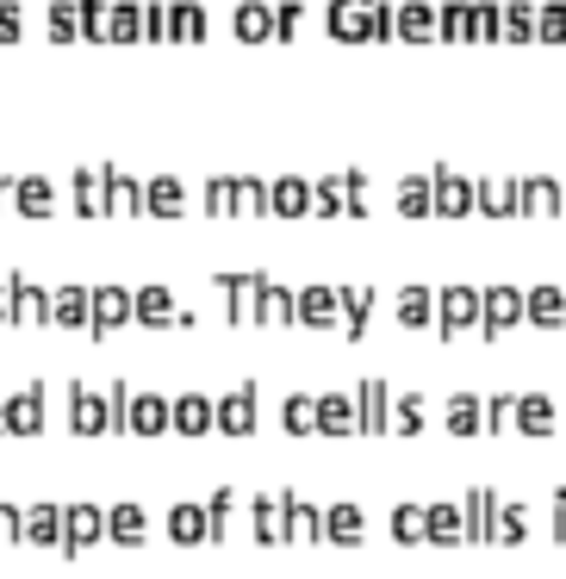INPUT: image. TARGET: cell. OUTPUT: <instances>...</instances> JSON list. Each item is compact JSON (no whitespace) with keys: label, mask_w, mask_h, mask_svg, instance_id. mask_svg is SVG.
Segmentation results:
<instances>
[{"label":"cell","mask_w":566,"mask_h":579,"mask_svg":"<svg viewBox=\"0 0 566 579\" xmlns=\"http://www.w3.org/2000/svg\"><path fill=\"white\" fill-rule=\"evenodd\" d=\"M212 423H219V406H212V399H200V392L174 399V430H188V437H205Z\"/></svg>","instance_id":"cell-1"},{"label":"cell","mask_w":566,"mask_h":579,"mask_svg":"<svg viewBox=\"0 0 566 579\" xmlns=\"http://www.w3.org/2000/svg\"><path fill=\"white\" fill-rule=\"evenodd\" d=\"M219 430H231V437H250L255 430V387H243V392H231L219 406Z\"/></svg>","instance_id":"cell-2"},{"label":"cell","mask_w":566,"mask_h":579,"mask_svg":"<svg viewBox=\"0 0 566 579\" xmlns=\"http://www.w3.org/2000/svg\"><path fill=\"white\" fill-rule=\"evenodd\" d=\"M169 536L174 542H200V536H212V511L205 505H174V523H169Z\"/></svg>","instance_id":"cell-3"},{"label":"cell","mask_w":566,"mask_h":579,"mask_svg":"<svg viewBox=\"0 0 566 579\" xmlns=\"http://www.w3.org/2000/svg\"><path fill=\"white\" fill-rule=\"evenodd\" d=\"M131 430H143V437H156V430H169L174 423V406L169 399H131Z\"/></svg>","instance_id":"cell-4"},{"label":"cell","mask_w":566,"mask_h":579,"mask_svg":"<svg viewBox=\"0 0 566 579\" xmlns=\"http://www.w3.org/2000/svg\"><path fill=\"white\" fill-rule=\"evenodd\" d=\"M38 411H44V392H19L13 406H7V430H13V437H32V430H44V418H38Z\"/></svg>","instance_id":"cell-5"},{"label":"cell","mask_w":566,"mask_h":579,"mask_svg":"<svg viewBox=\"0 0 566 579\" xmlns=\"http://www.w3.org/2000/svg\"><path fill=\"white\" fill-rule=\"evenodd\" d=\"M317 430L348 437V430H355V406H348V399H317Z\"/></svg>","instance_id":"cell-6"},{"label":"cell","mask_w":566,"mask_h":579,"mask_svg":"<svg viewBox=\"0 0 566 579\" xmlns=\"http://www.w3.org/2000/svg\"><path fill=\"white\" fill-rule=\"evenodd\" d=\"M26 542H63V511L38 505V511L26 517Z\"/></svg>","instance_id":"cell-7"},{"label":"cell","mask_w":566,"mask_h":579,"mask_svg":"<svg viewBox=\"0 0 566 579\" xmlns=\"http://www.w3.org/2000/svg\"><path fill=\"white\" fill-rule=\"evenodd\" d=\"M100 530H107V517H100V511H88V505H81V511H69V548H88Z\"/></svg>","instance_id":"cell-8"},{"label":"cell","mask_w":566,"mask_h":579,"mask_svg":"<svg viewBox=\"0 0 566 579\" xmlns=\"http://www.w3.org/2000/svg\"><path fill=\"white\" fill-rule=\"evenodd\" d=\"M286 430H293V437L317 430V399H300V392H293V399H286Z\"/></svg>","instance_id":"cell-9"},{"label":"cell","mask_w":566,"mask_h":579,"mask_svg":"<svg viewBox=\"0 0 566 579\" xmlns=\"http://www.w3.org/2000/svg\"><path fill=\"white\" fill-rule=\"evenodd\" d=\"M324 536H336V542H355V536H362V511H355V505H336L331 523H324Z\"/></svg>","instance_id":"cell-10"},{"label":"cell","mask_w":566,"mask_h":579,"mask_svg":"<svg viewBox=\"0 0 566 579\" xmlns=\"http://www.w3.org/2000/svg\"><path fill=\"white\" fill-rule=\"evenodd\" d=\"M138 318H143V325H174V318H169V293H162V287L138 293Z\"/></svg>","instance_id":"cell-11"},{"label":"cell","mask_w":566,"mask_h":579,"mask_svg":"<svg viewBox=\"0 0 566 579\" xmlns=\"http://www.w3.org/2000/svg\"><path fill=\"white\" fill-rule=\"evenodd\" d=\"M94 325H125V293L100 287V293H94Z\"/></svg>","instance_id":"cell-12"},{"label":"cell","mask_w":566,"mask_h":579,"mask_svg":"<svg viewBox=\"0 0 566 579\" xmlns=\"http://www.w3.org/2000/svg\"><path fill=\"white\" fill-rule=\"evenodd\" d=\"M112 536H119V542H138L143 536V511L138 505H119V511H112V523H107Z\"/></svg>","instance_id":"cell-13"},{"label":"cell","mask_w":566,"mask_h":579,"mask_svg":"<svg viewBox=\"0 0 566 579\" xmlns=\"http://www.w3.org/2000/svg\"><path fill=\"white\" fill-rule=\"evenodd\" d=\"M274 206H281V219H300L305 212V181H281V188H274Z\"/></svg>","instance_id":"cell-14"},{"label":"cell","mask_w":566,"mask_h":579,"mask_svg":"<svg viewBox=\"0 0 566 579\" xmlns=\"http://www.w3.org/2000/svg\"><path fill=\"white\" fill-rule=\"evenodd\" d=\"M300 312H305V325H331V293H300Z\"/></svg>","instance_id":"cell-15"},{"label":"cell","mask_w":566,"mask_h":579,"mask_svg":"<svg viewBox=\"0 0 566 579\" xmlns=\"http://www.w3.org/2000/svg\"><path fill=\"white\" fill-rule=\"evenodd\" d=\"M548 423H554L548 399H523V430H548Z\"/></svg>","instance_id":"cell-16"},{"label":"cell","mask_w":566,"mask_h":579,"mask_svg":"<svg viewBox=\"0 0 566 579\" xmlns=\"http://www.w3.org/2000/svg\"><path fill=\"white\" fill-rule=\"evenodd\" d=\"M236 32H243V38H267V7H243V13H236Z\"/></svg>","instance_id":"cell-17"},{"label":"cell","mask_w":566,"mask_h":579,"mask_svg":"<svg viewBox=\"0 0 566 579\" xmlns=\"http://www.w3.org/2000/svg\"><path fill=\"white\" fill-rule=\"evenodd\" d=\"M150 206H156V212H174V206H181V188H174V181H156V188H150Z\"/></svg>","instance_id":"cell-18"},{"label":"cell","mask_w":566,"mask_h":579,"mask_svg":"<svg viewBox=\"0 0 566 579\" xmlns=\"http://www.w3.org/2000/svg\"><path fill=\"white\" fill-rule=\"evenodd\" d=\"M417 517H424V511H398V517H393V536H405V542H417V536H424V523H417Z\"/></svg>","instance_id":"cell-19"},{"label":"cell","mask_w":566,"mask_h":579,"mask_svg":"<svg viewBox=\"0 0 566 579\" xmlns=\"http://www.w3.org/2000/svg\"><path fill=\"white\" fill-rule=\"evenodd\" d=\"M19 200H26V212H44V206H50V188H44V181H26V193H19Z\"/></svg>","instance_id":"cell-20"},{"label":"cell","mask_w":566,"mask_h":579,"mask_svg":"<svg viewBox=\"0 0 566 579\" xmlns=\"http://www.w3.org/2000/svg\"><path fill=\"white\" fill-rule=\"evenodd\" d=\"M57 312H63L57 325H81V312H88V299H81V293H63V306H57Z\"/></svg>","instance_id":"cell-21"},{"label":"cell","mask_w":566,"mask_h":579,"mask_svg":"<svg viewBox=\"0 0 566 579\" xmlns=\"http://www.w3.org/2000/svg\"><path fill=\"white\" fill-rule=\"evenodd\" d=\"M0 430H7V406H0Z\"/></svg>","instance_id":"cell-22"}]
</instances>
